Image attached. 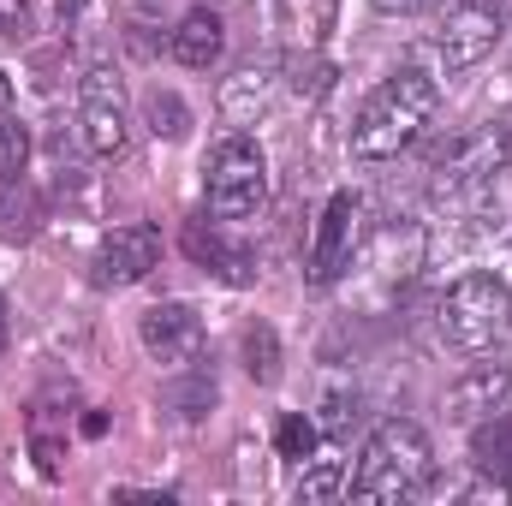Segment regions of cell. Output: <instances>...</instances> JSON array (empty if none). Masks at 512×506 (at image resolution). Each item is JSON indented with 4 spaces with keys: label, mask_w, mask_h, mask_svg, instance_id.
I'll return each instance as SVG.
<instances>
[{
    "label": "cell",
    "mask_w": 512,
    "mask_h": 506,
    "mask_svg": "<svg viewBox=\"0 0 512 506\" xmlns=\"http://www.w3.org/2000/svg\"><path fill=\"white\" fill-rule=\"evenodd\" d=\"M352 417H358V399H352V393H328V399H322V423H316V429L340 441V435L352 429Z\"/></svg>",
    "instance_id": "obj_22"
},
{
    "label": "cell",
    "mask_w": 512,
    "mask_h": 506,
    "mask_svg": "<svg viewBox=\"0 0 512 506\" xmlns=\"http://www.w3.org/2000/svg\"><path fill=\"white\" fill-rule=\"evenodd\" d=\"M78 6H84V0H54V12H60V24H72V18H78Z\"/></svg>",
    "instance_id": "obj_27"
},
{
    "label": "cell",
    "mask_w": 512,
    "mask_h": 506,
    "mask_svg": "<svg viewBox=\"0 0 512 506\" xmlns=\"http://www.w3.org/2000/svg\"><path fill=\"white\" fill-rule=\"evenodd\" d=\"M42 227V203L24 179H0V239H30Z\"/></svg>",
    "instance_id": "obj_15"
},
{
    "label": "cell",
    "mask_w": 512,
    "mask_h": 506,
    "mask_svg": "<svg viewBox=\"0 0 512 506\" xmlns=\"http://www.w3.org/2000/svg\"><path fill=\"white\" fill-rule=\"evenodd\" d=\"M12 102H18V90H12V78H6V72H0V120H6V114H12Z\"/></svg>",
    "instance_id": "obj_25"
},
{
    "label": "cell",
    "mask_w": 512,
    "mask_h": 506,
    "mask_svg": "<svg viewBox=\"0 0 512 506\" xmlns=\"http://www.w3.org/2000/svg\"><path fill=\"white\" fill-rule=\"evenodd\" d=\"M0 346H6V304H0Z\"/></svg>",
    "instance_id": "obj_28"
},
{
    "label": "cell",
    "mask_w": 512,
    "mask_h": 506,
    "mask_svg": "<svg viewBox=\"0 0 512 506\" xmlns=\"http://www.w3.org/2000/svg\"><path fill=\"white\" fill-rule=\"evenodd\" d=\"M441 340L459 346V352H495L512 340V286L501 274H465L447 286L441 310Z\"/></svg>",
    "instance_id": "obj_3"
},
{
    "label": "cell",
    "mask_w": 512,
    "mask_h": 506,
    "mask_svg": "<svg viewBox=\"0 0 512 506\" xmlns=\"http://www.w3.org/2000/svg\"><path fill=\"white\" fill-rule=\"evenodd\" d=\"M316 441H322V429H316V417H304V411L280 417V429H274V447H280V459H292V465L316 459Z\"/></svg>",
    "instance_id": "obj_17"
},
{
    "label": "cell",
    "mask_w": 512,
    "mask_h": 506,
    "mask_svg": "<svg viewBox=\"0 0 512 506\" xmlns=\"http://www.w3.org/2000/svg\"><path fill=\"white\" fill-rule=\"evenodd\" d=\"M435 108H441V84L429 72H417V66H399L393 78H382L364 96V108L352 120V155L358 161H393V155H405L423 137V126L435 120Z\"/></svg>",
    "instance_id": "obj_1"
},
{
    "label": "cell",
    "mask_w": 512,
    "mask_h": 506,
    "mask_svg": "<svg viewBox=\"0 0 512 506\" xmlns=\"http://www.w3.org/2000/svg\"><path fill=\"white\" fill-rule=\"evenodd\" d=\"M185 256L203 262V268H215V274L233 280V286H251V256L239 251V245H227L215 221H191V227H185Z\"/></svg>",
    "instance_id": "obj_13"
},
{
    "label": "cell",
    "mask_w": 512,
    "mask_h": 506,
    "mask_svg": "<svg viewBox=\"0 0 512 506\" xmlns=\"http://www.w3.org/2000/svg\"><path fill=\"white\" fill-rule=\"evenodd\" d=\"M382 12H417V6H429V0H376Z\"/></svg>",
    "instance_id": "obj_26"
},
{
    "label": "cell",
    "mask_w": 512,
    "mask_h": 506,
    "mask_svg": "<svg viewBox=\"0 0 512 506\" xmlns=\"http://www.w3.org/2000/svg\"><path fill=\"white\" fill-rule=\"evenodd\" d=\"M155 262H161V233L149 221H126L96 245V280L102 286H137V280H149Z\"/></svg>",
    "instance_id": "obj_10"
},
{
    "label": "cell",
    "mask_w": 512,
    "mask_h": 506,
    "mask_svg": "<svg viewBox=\"0 0 512 506\" xmlns=\"http://www.w3.org/2000/svg\"><path fill=\"white\" fill-rule=\"evenodd\" d=\"M221 48H227V24H221V12H209V6L185 12L179 30L167 36V54H173L179 66H191V72H209V66L221 60Z\"/></svg>",
    "instance_id": "obj_12"
},
{
    "label": "cell",
    "mask_w": 512,
    "mask_h": 506,
    "mask_svg": "<svg viewBox=\"0 0 512 506\" xmlns=\"http://www.w3.org/2000/svg\"><path fill=\"white\" fill-rule=\"evenodd\" d=\"M507 399H512L507 370H501V364H477V370H465V376L447 387V417H453V423H483V417H495Z\"/></svg>",
    "instance_id": "obj_11"
},
{
    "label": "cell",
    "mask_w": 512,
    "mask_h": 506,
    "mask_svg": "<svg viewBox=\"0 0 512 506\" xmlns=\"http://www.w3.org/2000/svg\"><path fill=\"white\" fill-rule=\"evenodd\" d=\"M143 120H149L155 137H185V131H191V108H185L173 90H155V96L143 102Z\"/></svg>",
    "instance_id": "obj_18"
},
{
    "label": "cell",
    "mask_w": 512,
    "mask_h": 506,
    "mask_svg": "<svg viewBox=\"0 0 512 506\" xmlns=\"http://www.w3.org/2000/svg\"><path fill=\"white\" fill-rule=\"evenodd\" d=\"M512 167V126H471L459 137H447V149L435 155V191L441 197H465V191H483L495 185Z\"/></svg>",
    "instance_id": "obj_5"
},
{
    "label": "cell",
    "mask_w": 512,
    "mask_h": 506,
    "mask_svg": "<svg viewBox=\"0 0 512 506\" xmlns=\"http://www.w3.org/2000/svg\"><path fill=\"white\" fill-rule=\"evenodd\" d=\"M340 489H346V471H340L334 459H322L316 471H304V477H298V501H334Z\"/></svg>",
    "instance_id": "obj_20"
},
{
    "label": "cell",
    "mask_w": 512,
    "mask_h": 506,
    "mask_svg": "<svg viewBox=\"0 0 512 506\" xmlns=\"http://www.w3.org/2000/svg\"><path fill=\"white\" fill-rule=\"evenodd\" d=\"M78 131H84V149L90 155H120L131 137L126 120V84L114 66H90L84 84H78Z\"/></svg>",
    "instance_id": "obj_6"
},
{
    "label": "cell",
    "mask_w": 512,
    "mask_h": 506,
    "mask_svg": "<svg viewBox=\"0 0 512 506\" xmlns=\"http://www.w3.org/2000/svg\"><path fill=\"white\" fill-rule=\"evenodd\" d=\"M471 453H477V471L495 477L501 489H512V411L501 405L495 417L471 423Z\"/></svg>",
    "instance_id": "obj_14"
},
{
    "label": "cell",
    "mask_w": 512,
    "mask_h": 506,
    "mask_svg": "<svg viewBox=\"0 0 512 506\" xmlns=\"http://www.w3.org/2000/svg\"><path fill=\"white\" fill-rule=\"evenodd\" d=\"M30 167V126L24 120H0V179H24Z\"/></svg>",
    "instance_id": "obj_19"
},
{
    "label": "cell",
    "mask_w": 512,
    "mask_h": 506,
    "mask_svg": "<svg viewBox=\"0 0 512 506\" xmlns=\"http://www.w3.org/2000/svg\"><path fill=\"white\" fill-rule=\"evenodd\" d=\"M203 197L215 221H245L268 197V161L251 137H221L203 161Z\"/></svg>",
    "instance_id": "obj_4"
},
{
    "label": "cell",
    "mask_w": 512,
    "mask_h": 506,
    "mask_svg": "<svg viewBox=\"0 0 512 506\" xmlns=\"http://www.w3.org/2000/svg\"><path fill=\"white\" fill-rule=\"evenodd\" d=\"M173 405H179L185 417H203V411L215 405V376L203 370V376H191L185 387H173Z\"/></svg>",
    "instance_id": "obj_21"
},
{
    "label": "cell",
    "mask_w": 512,
    "mask_h": 506,
    "mask_svg": "<svg viewBox=\"0 0 512 506\" xmlns=\"http://www.w3.org/2000/svg\"><path fill=\"white\" fill-rule=\"evenodd\" d=\"M84 435H90V441L108 435V411H90V417H84Z\"/></svg>",
    "instance_id": "obj_24"
},
{
    "label": "cell",
    "mask_w": 512,
    "mask_h": 506,
    "mask_svg": "<svg viewBox=\"0 0 512 506\" xmlns=\"http://www.w3.org/2000/svg\"><path fill=\"white\" fill-rule=\"evenodd\" d=\"M352 239H358V197L334 191L322 221H316V239H310V280L316 286H334L352 268Z\"/></svg>",
    "instance_id": "obj_9"
},
{
    "label": "cell",
    "mask_w": 512,
    "mask_h": 506,
    "mask_svg": "<svg viewBox=\"0 0 512 506\" xmlns=\"http://www.w3.org/2000/svg\"><path fill=\"white\" fill-rule=\"evenodd\" d=\"M0 24H6V36H24V24H30V6H24V0H0Z\"/></svg>",
    "instance_id": "obj_23"
},
{
    "label": "cell",
    "mask_w": 512,
    "mask_h": 506,
    "mask_svg": "<svg viewBox=\"0 0 512 506\" xmlns=\"http://www.w3.org/2000/svg\"><path fill=\"white\" fill-rule=\"evenodd\" d=\"M239 352H245V370H251V381H268L280 376V334L268 328V322H251L245 328V340H239Z\"/></svg>",
    "instance_id": "obj_16"
},
{
    "label": "cell",
    "mask_w": 512,
    "mask_h": 506,
    "mask_svg": "<svg viewBox=\"0 0 512 506\" xmlns=\"http://www.w3.org/2000/svg\"><path fill=\"white\" fill-rule=\"evenodd\" d=\"M429 477H435V447H429V435H423L417 423L393 417V423H382V429L370 435V447H364V459H358V477H352V495L370 501V506H405L429 489Z\"/></svg>",
    "instance_id": "obj_2"
},
{
    "label": "cell",
    "mask_w": 512,
    "mask_h": 506,
    "mask_svg": "<svg viewBox=\"0 0 512 506\" xmlns=\"http://www.w3.org/2000/svg\"><path fill=\"white\" fill-rule=\"evenodd\" d=\"M137 334H143V352L155 364H167V370H179V364H191L203 352V316L191 304H179V298L149 304L143 322H137Z\"/></svg>",
    "instance_id": "obj_8"
},
{
    "label": "cell",
    "mask_w": 512,
    "mask_h": 506,
    "mask_svg": "<svg viewBox=\"0 0 512 506\" xmlns=\"http://www.w3.org/2000/svg\"><path fill=\"white\" fill-rule=\"evenodd\" d=\"M501 12L489 6V0H459L447 18H441V36H435V48H441V66L447 72H471V66H483L495 48H501Z\"/></svg>",
    "instance_id": "obj_7"
}]
</instances>
